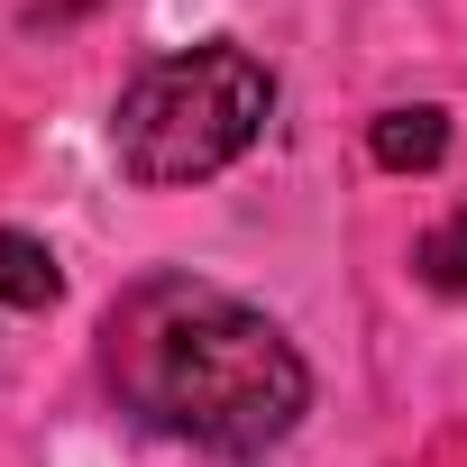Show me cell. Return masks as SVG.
<instances>
[{
	"label": "cell",
	"instance_id": "6da1fadb",
	"mask_svg": "<svg viewBox=\"0 0 467 467\" xmlns=\"http://www.w3.org/2000/svg\"><path fill=\"white\" fill-rule=\"evenodd\" d=\"M101 385L129 421L220 458L275 449L312 403V367L285 321L202 275H147L101 312Z\"/></svg>",
	"mask_w": 467,
	"mask_h": 467
},
{
	"label": "cell",
	"instance_id": "3957f363",
	"mask_svg": "<svg viewBox=\"0 0 467 467\" xmlns=\"http://www.w3.org/2000/svg\"><path fill=\"white\" fill-rule=\"evenodd\" d=\"M56 303V257L19 229H0V312H47Z\"/></svg>",
	"mask_w": 467,
	"mask_h": 467
},
{
	"label": "cell",
	"instance_id": "7a4b0ae2",
	"mask_svg": "<svg viewBox=\"0 0 467 467\" xmlns=\"http://www.w3.org/2000/svg\"><path fill=\"white\" fill-rule=\"evenodd\" d=\"M266 110H275V74L248 56V47H183V56H156L119 110H110V156L129 183L147 192H174V183H211L220 165H239L257 138H266Z\"/></svg>",
	"mask_w": 467,
	"mask_h": 467
},
{
	"label": "cell",
	"instance_id": "277c9868",
	"mask_svg": "<svg viewBox=\"0 0 467 467\" xmlns=\"http://www.w3.org/2000/svg\"><path fill=\"white\" fill-rule=\"evenodd\" d=\"M440 147H449L440 110H385L376 119V165H440Z\"/></svg>",
	"mask_w": 467,
	"mask_h": 467
}]
</instances>
